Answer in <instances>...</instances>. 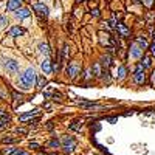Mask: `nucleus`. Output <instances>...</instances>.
Instances as JSON below:
<instances>
[{"label":"nucleus","mask_w":155,"mask_h":155,"mask_svg":"<svg viewBox=\"0 0 155 155\" xmlns=\"http://www.w3.org/2000/svg\"><path fill=\"white\" fill-rule=\"evenodd\" d=\"M30 14H31V11H30L28 8H20L19 11H16V12H14L16 19H19V20H23V19L30 17Z\"/></svg>","instance_id":"9d476101"},{"label":"nucleus","mask_w":155,"mask_h":155,"mask_svg":"<svg viewBox=\"0 0 155 155\" xmlns=\"http://www.w3.org/2000/svg\"><path fill=\"white\" fill-rule=\"evenodd\" d=\"M92 70H93V74H95V76H101V74H102V71H101V64H99V62H95V64H93Z\"/></svg>","instance_id":"a211bd4d"},{"label":"nucleus","mask_w":155,"mask_h":155,"mask_svg":"<svg viewBox=\"0 0 155 155\" xmlns=\"http://www.w3.org/2000/svg\"><path fill=\"white\" fill-rule=\"evenodd\" d=\"M81 2H87V0H78V3H81Z\"/></svg>","instance_id":"f704fd0d"},{"label":"nucleus","mask_w":155,"mask_h":155,"mask_svg":"<svg viewBox=\"0 0 155 155\" xmlns=\"http://www.w3.org/2000/svg\"><path fill=\"white\" fill-rule=\"evenodd\" d=\"M126 74H127V67L120 65L118 70H116V78H118V79H123V78H126Z\"/></svg>","instance_id":"4468645a"},{"label":"nucleus","mask_w":155,"mask_h":155,"mask_svg":"<svg viewBox=\"0 0 155 155\" xmlns=\"http://www.w3.org/2000/svg\"><path fill=\"white\" fill-rule=\"evenodd\" d=\"M149 50H150V54H152V56H155V42L149 45Z\"/></svg>","instance_id":"c756f323"},{"label":"nucleus","mask_w":155,"mask_h":155,"mask_svg":"<svg viewBox=\"0 0 155 155\" xmlns=\"http://www.w3.org/2000/svg\"><path fill=\"white\" fill-rule=\"evenodd\" d=\"M92 16H93V17H99V9H96V8L92 9Z\"/></svg>","instance_id":"2f4dec72"},{"label":"nucleus","mask_w":155,"mask_h":155,"mask_svg":"<svg viewBox=\"0 0 155 155\" xmlns=\"http://www.w3.org/2000/svg\"><path fill=\"white\" fill-rule=\"evenodd\" d=\"M101 64H102L104 67H110V65H112V58H110L109 54L102 56V58H101Z\"/></svg>","instance_id":"6ab92c4d"},{"label":"nucleus","mask_w":155,"mask_h":155,"mask_svg":"<svg viewBox=\"0 0 155 155\" xmlns=\"http://www.w3.org/2000/svg\"><path fill=\"white\" fill-rule=\"evenodd\" d=\"M3 68L9 74H16L20 70V64L16 59H3Z\"/></svg>","instance_id":"f03ea898"},{"label":"nucleus","mask_w":155,"mask_h":155,"mask_svg":"<svg viewBox=\"0 0 155 155\" xmlns=\"http://www.w3.org/2000/svg\"><path fill=\"white\" fill-rule=\"evenodd\" d=\"M41 68H42L44 74H51V73H53V67H51L50 59H44V62L41 64Z\"/></svg>","instance_id":"9b49d317"},{"label":"nucleus","mask_w":155,"mask_h":155,"mask_svg":"<svg viewBox=\"0 0 155 155\" xmlns=\"http://www.w3.org/2000/svg\"><path fill=\"white\" fill-rule=\"evenodd\" d=\"M33 9H34L41 17H48V8H47L45 5H42V3H36V5H33Z\"/></svg>","instance_id":"6e6552de"},{"label":"nucleus","mask_w":155,"mask_h":155,"mask_svg":"<svg viewBox=\"0 0 155 155\" xmlns=\"http://www.w3.org/2000/svg\"><path fill=\"white\" fill-rule=\"evenodd\" d=\"M116 30H118V33H120L123 37H129V36H130V30H129L126 25H123V23H118Z\"/></svg>","instance_id":"ddd939ff"},{"label":"nucleus","mask_w":155,"mask_h":155,"mask_svg":"<svg viewBox=\"0 0 155 155\" xmlns=\"http://www.w3.org/2000/svg\"><path fill=\"white\" fill-rule=\"evenodd\" d=\"M152 84L155 85V70H153V73H152Z\"/></svg>","instance_id":"473e14b6"},{"label":"nucleus","mask_w":155,"mask_h":155,"mask_svg":"<svg viewBox=\"0 0 155 155\" xmlns=\"http://www.w3.org/2000/svg\"><path fill=\"white\" fill-rule=\"evenodd\" d=\"M2 143H6V144L17 143V138H11V137H6V138H2Z\"/></svg>","instance_id":"b1692460"},{"label":"nucleus","mask_w":155,"mask_h":155,"mask_svg":"<svg viewBox=\"0 0 155 155\" xmlns=\"http://www.w3.org/2000/svg\"><path fill=\"white\" fill-rule=\"evenodd\" d=\"M22 34H25V28L19 27V25L12 27V28L8 31V36H9V37H19V36H22Z\"/></svg>","instance_id":"1a4fd4ad"},{"label":"nucleus","mask_w":155,"mask_h":155,"mask_svg":"<svg viewBox=\"0 0 155 155\" xmlns=\"http://www.w3.org/2000/svg\"><path fill=\"white\" fill-rule=\"evenodd\" d=\"M16 150H17V147H14V146H8V147L2 149V155H14Z\"/></svg>","instance_id":"f3484780"},{"label":"nucleus","mask_w":155,"mask_h":155,"mask_svg":"<svg viewBox=\"0 0 155 155\" xmlns=\"http://www.w3.org/2000/svg\"><path fill=\"white\" fill-rule=\"evenodd\" d=\"M153 42H155V31H153Z\"/></svg>","instance_id":"c9c22d12"},{"label":"nucleus","mask_w":155,"mask_h":155,"mask_svg":"<svg viewBox=\"0 0 155 155\" xmlns=\"http://www.w3.org/2000/svg\"><path fill=\"white\" fill-rule=\"evenodd\" d=\"M39 53L48 56V54H50V47H48L47 44H39Z\"/></svg>","instance_id":"dca6fc26"},{"label":"nucleus","mask_w":155,"mask_h":155,"mask_svg":"<svg viewBox=\"0 0 155 155\" xmlns=\"http://www.w3.org/2000/svg\"><path fill=\"white\" fill-rule=\"evenodd\" d=\"M137 44L143 48V50H147V48H149V44L146 42V39H143V37H137Z\"/></svg>","instance_id":"aec40b11"},{"label":"nucleus","mask_w":155,"mask_h":155,"mask_svg":"<svg viewBox=\"0 0 155 155\" xmlns=\"http://www.w3.org/2000/svg\"><path fill=\"white\" fill-rule=\"evenodd\" d=\"M141 65H143V68H149V67L152 65L150 56H144V58H143V62H141Z\"/></svg>","instance_id":"412c9836"},{"label":"nucleus","mask_w":155,"mask_h":155,"mask_svg":"<svg viewBox=\"0 0 155 155\" xmlns=\"http://www.w3.org/2000/svg\"><path fill=\"white\" fill-rule=\"evenodd\" d=\"M134 81H135V84H138V85H143V84L146 82V73H144V68H143V65H141V64H138L137 68H135V71H134Z\"/></svg>","instance_id":"20e7f679"},{"label":"nucleus","mask_w":155,"mask_h":155,"mask_svg":"<svg viewBox=\"0 0 155 155\" xmlns=\"http://www.w3.org/2000/svg\"><path fill=\"white\" fill-rule=\"evenodd\" d=\"M36 81H37V74H36L34 68L28 67L27 70H25V71L19 76L17 85H19V88H22V90H30V88L36 84Z\"/></svg>","instance_id":"f257e3e1"},{"label":"nucleus","mask_w":155,"mask_h":155,"mask_svg":"<svg viewBox=\"0 0 155 155\" xmlns=\"http://www.w3.org/2000/svg\"><path fill=\"white\" fill-rule=\"evenodd\" d=\"M70 129H71V130H81V129H82V124H78V123H73V124L70 126Z\"/></svg>","instance_id":"a878e982"},{"label":"nucleus","mask_w":155,"mask_h":155,"mask_svg":"<svg viewBox=\"0 0 155 155\" xmlns=\"http://www.w3.org/2000/svg\"><path fill=\"white\" fill-rule=\"evenodd\" d=\"M143 3H144L147 8H150V6H152V3H153V0H143Z\"/></svg>","instance_id":"7c9ffc66"},{"label":"nucleus","mask_w":155,"mask_h":155,"mask_svg":"<svg viewBox=\"0 0 155 155\" xmlns=\"http://www.w3.org/2000/svg\"><path fill=\"white\" fill-rule=\"evenodd\" d=\"M61 144H62V149H64V152H65V153H71L76 149V146H78L76 140L73 137H64L61 140Z\"/></svg>","instance_id":"7ed1b4c3"},{"label":"nucleus","mask_w":155,"mask_h":155,"mask_svg":"<svg viewBox=\"0 0 155 155\" xmlns=\"http://www.w3.org/2000/svg\"><path fill=\"white\" fill-rule=\"evenodd\" d=\"M16 132H17V134H20V135L28 134V130H27V129H23V127H17V129H16Z\"/></svg>","instance_id":"cd10ccee"},{"label":"nucleus","mask_w":155,"mask_h":155,"mask_svg":"<svg viewBox=\"0 0 155 155\" xmlns=\"http://www.w3.org/2000/svg\"><path fill=\"white\" fill-rule=\"evenodd\" d=\"M8 123H9V116H6V118H2V120H0V130H5V129L8 127Z\"/></svg>","instance_id":"5701e85b"},{"label":"nucleus","mask_w":155,"mask_h":155,"mask_svg":"<svg viewBox=\"0 0 155 155\" xmlns=\"http://www.w3.org/2000/svg\"><path fill=\"white\" fill-rule=\"evenodd\" d=\"M8 25V17L6 16H0V28H3Z\"/></svg>","instance_id":"393cba45"},{"label":"nucleus","mask_w":155,"mask_h":155,"mask_svg":"<svg viewBox=\"0 0 155 155\" xmlns=\"http://www.w3.org/2000/svg\"><path fill=\"white\" fill-rule=\"evenodd\" d=\"M37 113H39V110H37V109H33V110H31V112H28V113L20 115V116H19V121H20V123H25V121L31 120L33 116H34V115H37Z\"/></svg>","instance_id":"f8f14e48"},{"label":"nucleus","mask_w":155,"mask_h":155,"mask_svg":"<svg viewBox=\"0 0 155 155\" xmlns=\"http://www.w3.org/2000/svg\"><path fill=\"white\" fill-rule=\"evenodd\" d=\"M79 71H81V65H79L78 62H70V64H68V67H67V73H68V76H70V78H76Z\"/></svg>","instance_id":"423d86ee"},{"label":"nucleus","mask_w":155,"mask_h":155,"mask_svg":"<svg viewBox=\"0 0 155 155\" xmlns=\"http://www.w3.org/2000/svg\"><path fill=\"white\" fill-rule=\"evenodd\" d=\"M37 155H50V153H45V152H42V150H39V152H37Z\"/></svg>","instance_id":"72a5a7b5"},{"label":"nucleus","mask_w":155,"mask_h":155,"mask_svg":"<svg viewBox=\"0 0 155 155\" xmlns=\"http://www.w3.org/2000/svg\"><path fill=\"white\" fill-rule=\"evenodd\" d=\"M22 3H23V0H8V3H6V9L8 11H19L22 8Z\"/></svg>","instance_id":"0eeeda50"},{"label":"nucleus","mask_w":155,"mask_h":155,"mask_svg":"<svg viewBox=\"0 0 155 155\" xmlns=\"http://www.w3.org/2000/svg\"><path fill=\"white\" fill-rule=\"evenodd\" d=\"M143 48H141L137 42H134L132 45H130V50H129V53H130V56L132 58H135V59H140L141 56H143Z\"/></svg>","instance_id":"39448f33"},{"label":"nucleus","mask_w":155,"mask_h":155,"mask_svg":"<svg viewBox=\"0 0 155 155\" xmlns=\"http://www.w3.org/2000/svg\"><path fill=\"white\" fill-rule=\"evenodd\" d=\"M47 85V79L44 76H37V81H36V87L39 88V90H42L44 87Z\"/></svg>","instance_id":"2eb2a0df"},{"label":"nucleus","mask_w":155,"mask_h":155,"mask_svg":"<svg viewBox=\"0 0 155 155\" xmlns=\"http://www.w3.org/2000/svg\"><path fill=\"white\" fill-rule=\"evenodd\" d=\"M14 155H30L27 150H22V149H17L16 152H14Z\"/></svg>","instance_id":"c85d7f7f"},{"label":"nucleus","mask_w":155,"mask_h":155,"mask_svg":"<svg viewBox=\"0 0 155 155\" xmlns=\"http://www.w3.org/2000/svg\"><path fill=\"white\" fill-rule=\"evenodd\" d=\"M30 149H33V150H41V144H39V143H30Z\"/></svg>","instance_id":"bb28decb"},{"label":"nucleus","mask_w":155,"mask_h":155,"mask_svg":"<svg viewBox=\"0 0 155 155\" xmlns=\"http://www.w3.org/2000/svg\"><path fill=\"white\" fill-rule=\"evenodd\" d=\"M48 147H51V149H58V147H61V141L58 140V138H53L48 143Z\"/></svg>","instance_id":"4be33fe9"}]
</instances>
